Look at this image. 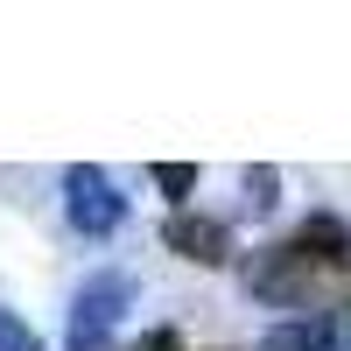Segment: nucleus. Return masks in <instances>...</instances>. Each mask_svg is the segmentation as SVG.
Masks as SVG:
<instances>
[{
    "mask_svg": "<svg viewBox=\"0 0 351 351\" xmlns=\"http://www.w3.org/2000/svg\"><path fill=\"white\" fill-rule=\"evenodd\" d=\"M260 351H344V330L337 316H288V324H274L267 337H260Z\"/></svg>",
    "mask_w": 351,
    "mask_h": 351,
    "instance_id": "5",
    "label": "nucleus"
},
{
    "mask_svg": "<svg viewBox=\"0 0 351 351\" xmlns=\"http://www.w3.org/2000/svg\"><path fill=\"white\" fill-rule=\"evenodd\" d=\"M324 281H330V267H324V260H316L302 239H281V246H267V253L253 260V274H246V288H253L260 302H274V309H295V302H309Z\"/></svg>",
    "mask_w": 351,
    "mask_h": 351,
    "instance_id": "2",
    "label": "nucleus"
},
{
    "mask_svg": "<svg viewBox=\"0 0 351 351\" xmlns=\"http://www.w3.org/2000/svg\"><path fill=\"white\" fill-rule=\"evenodd\" d=\"M134 351H183V337L162 324V330H148V337H134Z\"/></svg>",
    "mask_w": 351,
    "mask_h": 351,
    "instance_id": "10",
    "label": "nucleus"
},
{
    "mask_svg": "<svg viewBox=\"0 0 351 351\" xmlns=\"http://www.w3.org/2000/svg\"><path fill=\"white\" fill-rule=\"evenodd\" d=\"M0 351H43V337L28 330L14 309H0Z\"/></svg>",
    "mask_w": 351,
    "mask_h": 351,
    "instance_id": "9",
    "label": "nucleus"
},
{
    "mask_svg": "<svg viewBox=\"0 0 351 351\" xmlns=\"http://www.w3.org/2000/svg\"><path fill=\"white\" fill-rule=\"evenodd\" d=\"M162 246H169L176 260H190V267H225V260H232V232H225V218L176 211V218L162 225Z\"/></svg>",
    "mask_w": 351,
    "mask_h": 351,
    "instance_id": "4",
    "label": "nucleus"
},
{
    "mask_svg": "<svg viewBox=\"0 0 351 351\" xmlns=\"http://www.w3.org/2000/svg\"><path fill=\"white\" fill-rule=\"evenodd\" d=\"M155 190H162L169 204H183V197L197 190V169H190V162H155Z\"/></svg>",
    "mask_w": 351,
    "mask_h": 351,
    "instance_id": "8",
    "label": "nucleus"
},
{
    "mask_svg": "<svg viewBox=\"0 0 351 351\" xmlns=\"http://www.w3.org/2000/svg\"><path fill=\"white\" fill-rule=\"evenodd\" d=\"M295 239H302L316 260H324L330 274H351V225H344V218H330V211H309V218L295 225Z\"/></svg>",
    "mask_w": 351,
    "mask_h": 351,
    "instance_id": "6",
    "label": "nucleus"
},
{
    "mask_svg": "<svg viewBox=\"0 0 351 351\" xmlns=\"http://www.w3.org/2000/svg\"><path fill=\"white\" fill-rule=\"evenodd\" d=\"M134 295H141V281H134L127 267H99V274H84L77 295H71L64 351H106L112 330H120V316L134 309Z\"/></svg>",
    "mask_w": 351,
    "mask_h": 351,
    "instance_id": "1",
    "label": "nucleus"
},
{
    "mask_svg": "<svg viewBox=\"0 0 351 351\" xmlns=\"http://www.w3.org/2000/svg\"><path fill=\"white\" fill-rule=\"evenodd\" d=\"M246 204H253V211H274V204H281V169H246Z\"/></svg>",
    "mask_w": 351,
    "mask_h": 351,
    "instance_id": "7",
    "label": "nucleus"
},
{
    "mask_svg": "<svg viewBox=\"0 0 351 351\" xmlns=\"http://www.w3.org/2000/svg\"><path fill=\"white\" fill-rule=\"evenodd\" d=\"M64 218H71V232L77 239H112V232L127 225V197H120V183H112L106 169H92V162H71L64 169Z\"/></svg>",
    "mask_w": 351,
    "mask_h": 351,
    "instance_id": "3",
    "label": "nucleus"
}]
</instances>
